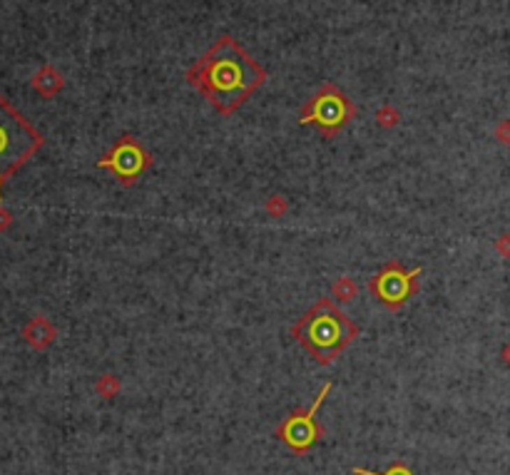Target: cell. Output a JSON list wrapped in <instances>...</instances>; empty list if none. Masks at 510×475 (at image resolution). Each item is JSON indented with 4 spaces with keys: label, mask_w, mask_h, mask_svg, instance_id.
I'll use <instances>...</instances> for the list:
<instances>
[{
    "label": "cell",
    "mask_w": 510,
    "mask_h": 475,
    "mask_svg": "<svg viewBox=\"0 0 510 475\" xmlns=\"http://www.w3.org/2000/svg\"><path fill=\"white\" fill-rule=\"evenodd\" d=\"M187 80L217 112L232 115L264 85L267 73L237 40L224 35L187 70Z\"/></svg>",
    "instance_id": "1"
},
{
    "label": "cell",
    "mask_w": 510,
    "mask_h": 475,
    "mask_svg": "<svg viewBox=\"0 0 510 475\" xmlns=\"http://www.w3.org/2000/svg\"><path fill=\"white\" fill-rule=\"evenodd\" d=\"M358 334H361L358 323L346 316L329 296L319 299L291 326V336L321 366H329L336 356H341V351L351 346Z\"/></svg>",
    "instance_id": "2"
},
{
    "label": "cell",
    "mask_w": 510,
    "mask_h": 475,
    "mask_svg": "<svg viewBox=\"0 0 510 475\" xmlns=\"http://www.w3.org/2000/svg\"><path fill=\"white\" fill-rule=\"evenodd\" d=\"M40 147L43 135L0 95V199L8 177L15 175Z\"/></svg>",
    "instance_id": "3"
},
{
    "label": "cell",
    "mask_w": 510,
    "mask_h": 475,
    "mask_svg": "<svg viewBox=\"0 0 510 475\" xmlns=\"http://www.w3.org/2000/svg\"><path fill=\"white\" fill-rule=\"evenodd\" d=\"M356 115L354 102L334 85H323L301 110V125H314L326 140L344 130Z\"/></svg>",
    "instance_id": "4"
},
{
    "label": "cell",
    "mask_w": 510,
    "mask_h": 475,
    "mask_svg": "<svg viewBox=\"0 0 510 475\" xmlns=\"http://www.w3.org/2000/svg\"><path fill=\"white\" fill-rule=\"evenodd\" d=\"M418 274H421V266L406 272L398 261H386L381 266V272L369 282V291L384 309L398 312L418 291Z\"/></svg>",
    "instance_id": "5"
},
{
    "label": "cell",
    "mask_w": 510,
    "mask_h": 475,
    "mask_svg": "<svg viewBox=\"0 0 510 475\" xmlns=\"http://www.w3.org/2000/svg\"><path fill=\"white\" fill-rule=\"evenodd\" d=\"M329 390H331V383H326L321 390H319L316 401H314L312 406L306 408V411L291 413L289 418H284L282 425L277 428V436L282 438V443L289 448L291 453H306L314 443L323 438V428L319 425L316 413H319V408L323 406V398L329 396Z\"/></svg>",
    "instance_id": "6"
},
{
    "label": "cell",
    "mask_w": 510,
    "mask_h": 475,
    "mask_svg": "<svg viewBox=\"0 0 510 475\" xmlns=\"http://www.w3.org/2000/svg\"><path fill=\"white\" fill-rule=\"evenodd\" d=\"M150 164H152L150 152L132 135L119 137L117 145L112 147V152L105 154L102 159H97V167L112 172L125 187H132L145 175V170H147Z\"/></svg>",
    "instance_id": "7"
},
{
    "label": "cell",
    "mask_w": 510,
    "mask_h": 475,
    "mask_svg": "<svg viewBox=\"0 0 510 475\" xmlns=\"http://www.w3.org/2000/svg\"><path fill=\"white\" fill-rule=\"evenodd\" d=\"M354 475H414L411 473V468L403 463H393L391 468L386 470V473H374V470H366V468H354L351 470Z\"/></svg>",
    "instance_id": "8"
}]
</instances>
